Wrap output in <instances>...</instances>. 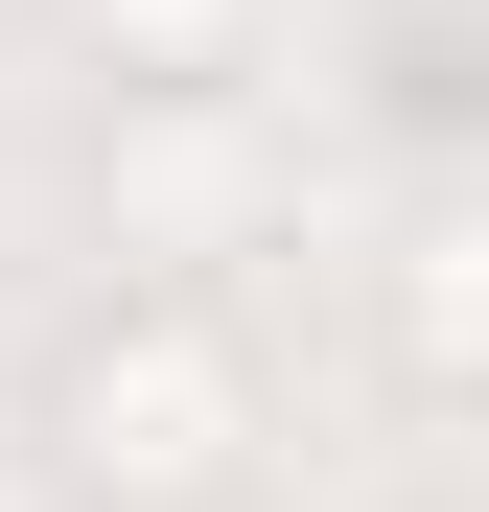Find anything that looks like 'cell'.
Masks as SVG:
<instances>
[{
  "label": "cell",
  "mask_w": 489,
  "mask_h": 512,
  "mask_svg": "<svg viewBox=\"0 0 489 512\" xmlns=\"http://www.w3.org/2000/svg\"><path fill=\"white\" fill-rule=\"evenodd\" d=\"M47 466L70 512H233V466H257V373H233L210 303H117L47 350Z\"/></svg>",
  "instance_id": "cell-1"
},
{
  "label": "cell",
  "mask_w": 489,
  "mask_h": 512,
  "mask_svg": "<svg viewBox=\"0 0 489 512\" xmlns=\"http://www.w3.org/2000/svg\"><path fill=\"white\" fill-rule=\"evenodd\" d=\"M466 350H489V280H466V233L420 210V233H396V373H420V396H466Z\"/></svg>",
  "instance_id": "cell-2"
},
{
  "label": "cell",
  "mask_w": 489,
  "mask_h": 512,
  "mask_svg": "<svg viewBox=\"0 0 489 512\" xmlns=\"http://www.w3.org/2000/svg\"><path fill=\"white\" fill-rule=\"evenodd\" d=\"M94 24H140L163 70H210V47H233V0H94Z\"/></svg>",
  "instance_id": "cell-3"
}]
</instances>
